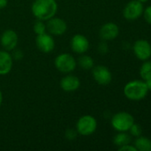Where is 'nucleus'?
<instances>
[{"instance_id":"obj_15","label":"nucleus","mask_w":151,"mask_h":151,"mask_svg":"<svg viewBox=\"0 0 151 151\" xmlns=\"http://www.w3.org/2000/svg\"><path fill=\"white\" fill-rule=\"evenodd\" d=\"M13 65V58L7 50H0V75L8 74Z\"/></svg>"},{"instance_id":"obj_1","label":"nucleus","mask_w":151,"mask_h":151,"mask_svg":"<svg viewBox=\"0 0 151 151\" xmlns=\"http://www.w3.org/2000/svg\"><path fill=\"white\" fill-rule=\"evenodd\" d=\"M31 12L36 19L46 21L56 15L58 4L56 0H34Z\"/></svg>"},{"instance_id":"obj_26","label":"nucleus","mask_w":151,"mask_h":151,"mask_svg":"<svg viewBox=\"0 0 151 151\" xmlns=\"http://www.w3.org/2000/svg\"><path fill=\"white\" fill-rule=\"evenodd\" d=\"M118 150L119 151H137L136 148L134 147V145H131L130 143L129 144H126V145H124L122 147H119L118 148Z\"/></svg>"},{"instance_id":"obj_27","label":"nucleus","mask_w":151,"mask_h":151,"mask_svg":"<svg viewBox=\"0 0 151 151\" xmlns=\"http://www.w3.org/2000/svg\"><path fill=\"white\" fill-rule=\"evenodd\" d=\"M7 4H8V0H0V10L5 8Z\"/></svg>"},{"instance_id":"obj_23","label":"nucleus","mask_w":151,"mask_h":151,"mask_svg":"<svg viewBox=\"0 0 151 151\" xmlns=\"http://www.w3.org/2000/svg\"><path fill=\"white\" fill-rule=\"evenodd\" d=\"M143 17L145 19V20L147 21V23H149L151 25V5H149L147 8H145L143 10Z\"/></svg>"},{"instance_id":"obj_29","label":"nucleus","mask_w":151,"mask_h":151,"mask_svg":"<svg viewBox=\"0 0 151 151\" xmlns=\"http://www.w3.org/2000/svg\"><path fill=\"white\" fill-rule=\"evenodd\" d=\"M2 103H3V93H2V91L0 89V107L2 105Z\"/></svg>"},{"instance_id":"obj_30","label":"nucleus","mask_w":151,"mask_h":151,"mask_svg":"<svg viewBox=\"0 0 151 151\" xmlns=\"http://www.w3.org/2000/svg\"><path fill=\"white\" fill-rule=\"evenodd\" d=\"M138 1H140V2H142V3L143 4V3H146V2H148L149 0H138Z\"/></svg>"},{"instance_id":"obj_18","label":"nucleus","mask_w":151,"mask_h":151,"mask_svg":"<svg viewBox=\"0 0 151 151\" xmlns=\"http://www.w3.org/2000/svg\"><path fill=\"white\" fill-rule=\"evenodd\" d=\"M113 142L118 148L129 144L131 142V135L127 134V132H118V134L114 137Z\"/></svg>"},{"instance_id":"obj_2","label":"nucleus","mask_w":151,"mask_h":151,"mask_svg":"<svg viewBox=\"0 0 151 151\" xmlns=\"http://www.w3.org/2000/svg\"><path fill=\"white\" fill-rule=\"evenodd\" d=\"M148 92L149 89L143 80H134L129 81L124 87V95L131 101H140L144 99L147 96Z\"/></svg>"},{"instance_id":"obj_21","label":"nucleus","mask_w":151,"mask_h":151,"mask_svg":"<svg viewBox=\"0 0 151 151\" xmlns=\"http://www.w3.org/2000/svg\"><path fill=\"white\" fill-rule=\"evenodd\" d=\"M128 132L130 133V135H131V136H133V137L136 138V137L142 135V127L134 122V123L133 124V126L130 127V129H129Z\"/></svg>"},{"instance_id":"obj_10","label":"nucleus","mask_w":151,"mask_h":151,"mask_svg":"<svg viewBox=\"0 0 151 151\" xmlns=\"http://www.w3.org/2000/svg\"><path fill=\"white\" fill-rule=\"evenodd\" d=\"M18 40H19L18 35L14 30L6 29L1 35L0 43L3 46V48L4 49V50L12 51L17 47Z\"/></svg>"},{"instance_id":"obj_7","label":"nucleus","mask_w":151,"mask_h":151,"mask_svg":"<svg viewBox=\"0 0 151 151\" xmlns=\"http://www.w3.org/2000/svg\"><path fill=\"white\" fill-rule=\"evenodd\" d=\"M92 74L94 81L101 86L109 85L112 81V73L108 67L102 65L93 66L92 69Z\"/></svg>"},{"instance_id":"obj_6","label":"nucleus","mask_w":151,"mask_h":151,"mask_svg":"<svg viewBox=\"0 0 151 151\" xmlns=\"http://www.w3.org/2000/svg\"><path fill=\"white\" fill-rule=\"evenodd\" d=\"M143 4L138 0H132L125 6L123 15L128 20H135L139 19L143 13Z\"/></svg>"},{"instance_id":"obj_20","label":"nucleus","mask_w":151,"mask_h":151,"mask_svg":"<svg viewBox=\"0 0 151 151\" xmlns=\"http://www.w3.org/2000/svg\"><path fill=\"white\" fill-rule=\"evenodd\" d=\"M33 31L34 33L37 35H41L44 33H46V25L44 23V21L37 19L33 26Z\"/></svg>"},{"instance_id":"obj_5","label":"nucleus","mask_w":151,"mask_h":151,"mask_svg":"<svg viewBox=\"0 0 151 151\" xmlns=\"http://www.w3.org/2000/svg\"><path fill=\"white\" fill-rule=\"evenodd\" d=\"M77 60L69 53H61L54 59L55 68L62 73H70L77 67Z\"/></svg>"},{"instance_id":"obj_4","label":"nucleus","mask_w":151,"mask_h":151,"mask_svg":"<svg viewBox=\"0 0 151 151\" xmlns=\"http://www.w3.org/2000/svg\"><path fill=\"white\" fill-rule=\"evenodd\" d=\"M98 124L96 119L92 115H84L77 120L76 124V130L78 134L88 136L93 134L97 129Z\"/></svg>"},{"instance_id":"obj_9","label":"nucleus","mask_w":151,"mask_h":151,"mask_svg":"<svg viewBox=\"0 0 151 151\" xmlns=\"http://www.w3.org/2000/svg\"><path fill=\"white\" fill-rule=\"evenodd\" d=\"M45 25L46 31H48V33L52 35H62L66 33L68 29L66 21L55 16L46 20Z\"/></svg>"},{"instance_id":"obj_11","label":"nucleus","mask_w":151,"mask_h":151,"mask_svg":"<svg viewBox=\"0 0 151 151\" xmlns=\"http://www.w3.org/2000/svg\"><path fill=\"white\" fill-rule=\"evenodd\" d=\"M36 45L40 51L44 53H50L55 48V41L52 35L44 33L36 35Z\"/></svg>"},{"instance_id":"obj_12","label":"nucleus","mask_w":151,"mask_h":151,"mask_svg":"<svg viewBox=\"0 0 151 151\" xmlns=\"http://www.w3.org/2000/svg\"><path fill=\"white\" fill-rule=\"evenodd\" d=\"M70 47L75 53L81 55L88 50L90 47V42L85 35L81 34H77L71 38Z\"/></svg>"},{"instance_id":"obj_8","label":"nucleus","mask_w":151,"mask_h":151,"mask_svg":"<svg viewBox=\"0 0 151 151\" xmlns=\"http://www.w3.org/2000/svg\"><path fill=\"white\" fill-rule=\"evenodd\" d=\"M133 50L135 57L142 61H145L150 58L151 44L147 40H137L133 45Z\"/></svg>"},{"instance_id":"obj_17","label":"nucleus","mask_w":151,"mask_h":151,"mask_svg":"<svg viewBox=\"0 0 151 151\" xmlns=\"http://www.w3.org/2000/svg\"><path fill=\"white\" fill-rule=\"evenodd\" d=\"M77 64L83 70H92L93 67L94 66L93 58L89 55H85V53L81 54V56L78 58L77 61Z\"/></svg>"},{"instance_id":"obj_24","label":"nucleus","mask_w":151,"mask_h":151,"mask_svg":"<svg viewBox=\"0 0 151 151\" xmlns=\"http://www.w3.org/2000/svg\"><path fill=\"white\" fill-rule=\"evenodd\" d=\"M98 50H99V52L101 54H106L109 51V46H108V44L105 42H103L99 44Z\"/></svg>"},{"instance_id":"obj_22","label":"nucleus","mask_w":151,"mask_h":151,"mask_svg":"<svg viewBox=\"0 0 151 151\" xmlns=\"http://www.w3.org/2000/svg\"><path fill=\"white\" fill-rule=\"evenodd\" d=\"M78 133L76 129L73 128H68L65 132V138L69 140V141H73L77 138Z\"/></svg>"},{"instance_id":"obj_13","label":"nucleus","mask_w":151,"mask_h":151,"mask_svg":"<svg viewBox=\"0 0 151 151\" xmlns=\"http://www.w3.org/2000/svg\"><path fill=\"white\" fill-rule=\"evenodd\" d=\"M99 35L105 42L115 40L119 35V27L114 22H107L100 28Z\"/></svg>"},{"instance_id":"obj_14","label":"nucleus","mask_w":151,"mask_h":151,"mask_svg":"<svg viewBox=\"0 0 151 151\" xmlns=\"http://www.w3.org/2000/svg\"><path fill=\"white\" fill-rule=\"evenodd\" d=\"M80 85L81 82L79 78L73 74L65 75L63 78H61L60 82L61 89L65 92H74L80 88Z\"/></svg>"},{"instance_id":"obj_3","label":"nucleus","mask_w":151,"mask_h":151,"mask_svg":"<svg viewBox=\"0 0 151 151\" xmlns=\"http://www.w3.org/2000/svg\"><path fill=\"white\" fill-rule=\"evenodd\" d=\"M133 123V116L126 111L117 112L111 119V126L117 132H128Z\"/></svg>"},{"instance_id":"obj_28","label":"nucleus","mask_w":151,"mask_h":151,"mask_svg":"<svg viewBox=\"0 0 151 151\" xmlns=\"http://www.w3.org/2000/svg\"><path fill=\"white\" fill-rule=\"evenodd\" d=\"M144 81H145V83H146V85H147V88H148L149 91H150V90L151 91V77L150 78V79H148V80Z\"/></svg>"},{"instance_id":"obj_19","label":"nucleus","mask_w":151,"mask_h":151,"mask_svg":"<svg viewBox=\"0 0 151 151\" xmlns=\"http://www.w3.org/2000/svg\"><path fill=\"white\" fill-rule=\"evenodd\" d=\"M140 75L143 81H146L151 77V61L145 60L140 68Z\"/></svg>"},{"instance_id":"obj_25","label":"nucleus","mask_w":151,"mask_h":151,"mask_svg":"<svg viewBox=\"0 0 151 151\" xmlns=\"http://www.w3.org/2000/svg\"><path fill=\"white\" fill-rule=\"evenodd\" d=\"M12 57V58L15 59V60H20V59L23 58V53H22L21 50H15V49H14Z\"/></svg>"},{"instance_id":"obj_16","label":"nucleus","mask_w":151,"mask_h":151,"mask_svg":"<svg viewBox=\"0 0 151 151\" xmlns=\"http://www.w3.org/2000/svg\"><path fill=\"white\" fill-rule=\"evenodd\" d=\"M133 145L137 151H151V140L145 136L136 137Z\"/></svg>"}]
</instances>
